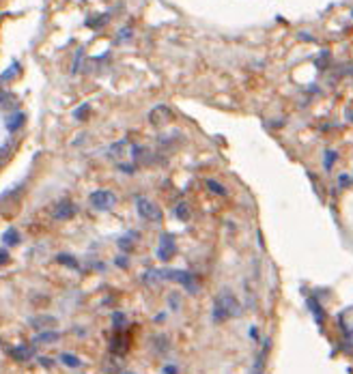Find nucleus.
Here are the masks:
<instances>
[{"label":"nucleus","mask_w":353,"mask_h":374,"mask_svg":"<svg viewBox=\"0 0 353 374\" xmlns=\"http://www.w3.org/2000/svg\"><path fill=\"white\" fill-rule=\"evenodd\" d=\"M112 325H114V329H123V325H125V314H123V312H114Z\"/></svg>","instance_id":"23"},{"label":"nucleus","mask_w":353,"mask_h":374,"mask_svg":"<svg viewBox=\"0 0 353 374\" xmlns=\"http://www.w3.org/2000/svg\"><path fill=\"white\" fill-rule=\"evenodd\" d=\"M114 265H117V267H121V269H127V267H129V263H127V256H117V258H114Z\"/></svg>","instance_id":"29"},{"label":"nucleus","mask_w":353,"mask_h":374,"mask_svg":"<svg viewBox=\"0 0 353 374\" xmlns=\"http://www.w3.org/2000/svg\"><path fill=\"white\" fill-rule=\"evenodd\" d=\"M241 316V306L237 297L231 290H222L220 297L213 301V320L215 323H224L228 318H237Z\"/></svg>","instance_id":"1"},{"label":"nucleus","mask_w":353,"mask_h":374,"mask_svg":"<svg viewBox=\"0 0 353 374\" xmlns=\"http://www.w3.org/2000/svg\"><path fill=\"white\" fill-rule=\"evenodd\" d=\"M24 121H26V114L24 112H13V114H9V116H5V127H7V131H17L19 127L24 125Z\"/></svg>","instance_id":"11"},{"label":"nucleus","mask_w":353,"mask_h":374,"mask_svg":"<svg viewBox=\"0 0 353 374\" xmlns=\"http://www.w3.org/2000/svg\"><path fill=\"white\" fill-rule=\"evenodd\" d=\"M267 355H269V340H265V342H263V348H261V353L256 355V361H254V372H263V366H265V361H267Z\"/></svg>","instance_id":"13"},{"label":"nucleus","mask_w":353,"mask_h":374,"mask_svg":"<svg viewBox=\"0 0 353 374\" xmlns=\"http://www.w3.org/2000/svg\"><path fill=\"white\" fill-rule=\"evenodd\" d=\"M149 121L151 125H166L172 121V110L168 106H155L151 112H149Z\"/></svg>","instance_id":"7"},{"label":"nucleus","mask_w":353,"mask_h":374,"mask_svg":"<svg viewBox=\"0 0 353 374\" xmlns=\"http://www.w3.org/2000/svg\"><path fill=\"white\" fill-rule=\"evenodd\" d=\"M82 54H84V48H80L76 52V60H74V67H71V74H78L80 71V60H82Z\"/></svg>","instance_id":"26"},{"label":"nucleus","mask_w":353,"mask_h":374,"mask_svg":"<svg viewBox=\"0 0 353 374\" xmlns=\"http://www.w3.org/2000/svg\"><path fill=\"white\" fill-rule=\"evenodd\" d=\"M17 243H19V232L15 230V228H7V230L3 232V245L15 247Z\"/></svg>","instance_id":"14"},{"label":"nucleus","mask_w":353,"mask_h":374,"mask_svg":"<svg viewBox=\"0 0 353 374\" xmlns=\"http://www.w3.org/2000/svg\"><path fill=\"white\" fill-rule=\"evenodd\" d=\"M39 363L43 368H52V366H54V359H52V357H39Z\"/></svg>","instance_id":"30"},{"label":"nucleus","mask_w":353,"mask_h":374,"mask_svg":"<svg viewBox=\"0 0 353 374\" xmlns=\"http://www.w3.org/2000/svg\"><path fill=\"white\" fill-rule=\"evenodd\" d=\"M89 103H84V106H80L78 110H74V119H78V121H82V119H86V114H89Z\"/></svg>","instance_id":"25"},{"label":"nucleus","mask_w":353,"mask_h":374,"mask_svg":"<svg viewBox=\"0 0 353 374\" xmlns=\"http://www.w3.org/2000/svg\"><path fill=\"white\" fill-rule=\"evenodd\" d=\"M250 338L252 340H258V329L256 327H250Z\"/></svg>","instance_id":"33"},{"label":"nucleus","mask_w":353,"mask_h":374,"mask_svg":"<svg viewBox=\"0 0 353 374\" xmlns=\"http://www.w3.org/2000/svg\"><path fill=\"white\" fill-rule=\"evenodd\" d=\"M174 215L179 217L181 222H188L190 220V206L185 202H179V204H176V209H174Z\"/></svg>","instance_id":"17"},{"label":"nucleus","mask_w":353,"mask_h":374,"mask_svg":"<svg viewBox=\"0 0 353 374\" xmlns=\"http://www.w3.org/2000/svg\"><path fill=\"white\" fill-rule=\"evenodd\" d=\"M60 363H65L67 368H80L82 359L76 357V355H71V353H63V355H60Z\"/></svg>","instance_id":"16"},{"label":"nucleus","mask_w":353,"mask_h":374,"mask_svg":"<svg viewBox=\"0 0 353 374\" xmlns=\"http://www.w3.org/2000/svg\"><path fill=\"white\" fill-rule=\"evenodd\" d=\"M11 359L15 361V363H26V361H30L35 357V348L33 346H28V344H17V346H13L11 350Z\"/></svg>","instance_id":"8"},{"label":"nucleus","mask_w":353,"mask_h":374,"mask_svg":"<svg viewBox=\"0 0 353 374\" xmlns=\"http://www.w3.org/2000/svg\"><path fill=\"white\" fill-rule=\"evenodd\" d=\"M306 303H308L310 312H313L315 320H317V323L321 325V323H323V308H321V303H319V301H317L315 297H308V301H306Z\"/></svg>","instance_id":"15"},{"label":"nucleus","mask_w":353,"mask_h":374,"mask_svg":"<svg viewBox=\"0 0 353 374\" xmlns=\"http://www.w3.org/2000/svg\"><path fill=\"white\" fill-rule=\"evenodd\" d=\"M19 69H22V65H19V62H13V65L9 67L3 76H0V80H3V82H9V80H11L13 76H17V74H19Z\"/></svg>","instance_id":"21"},{"label":"nucleus","mask_w":353,"mask_h":374,"mask_svg":"<svg viewBox=\"0 0 353 374\" xmlns=\"http://www.w3.org/2000/svg\"><path fill=\"white\" fill-rule=\"evenodd\" d=\"M334 161H336V151H325V161H323L325 170H332V166H334Z\"/></svg>","instance_id":"24"},{"label":"nucleus","mask_w":353,"mask_h":374,"mask_svg":"<svg viewBox=\"0 0 353 374\" xmlns=\"http://www.w3.org/2000/svg\"><path fill=\"white\" fill-rule=\"evenodd\" d=\"M131 237H134V239H138L140 235H138V232H127V237L119 239V247L123 249V252H129V249H131V243H129V239H131Z\"/></svg>","instance_id":"22"},{"label":"nucleus","mask_w":353,"mask_h":374,"mask_svg":"<svg viewBox=\"0 0 353 374\" xmlns=\"http://www.w3.org/2000/svg\"><path fill=\"white\" fill-rule=\"evenodd\" d=\"M176 252V245H174V237L170 232H164L160 237V245H158V258L164 263L170 261V256H174Z\"/></svg>","instance_id":"5"},{"label":"nucleus","mask_w":353,"mask_h":374,"mask_svg":"<svg viewBox=\"0 0 353 374\" xmlns=\"http://www.w3.org/2000/svg\"><path fill=\"white\" fill-rule=\"evenodd\" d=\"M56 263L67 265V267H71V269H80V267H78V263H76V258H74V256H69V254H58V256H56Z\"/></svg>","instance_id":"20"},{"label":"nucleus","mask_w":353,"mask_h":374,"mask_svg":"<svg viewBox=\"0 0 353 374\" xmlns=\"http://www.w3.org/2000/svg\"><path fill=\"white\" fill-rule=\"evenodd\" d=\"M207 187H209V192H213L215 196H226V187L213 179H207Z\"/></svg>","instance_id":"19"},{"label":"nucleus","mask_w":353,"mask_h":374,"mask_svg":"<svg viewBox=\"0 0 353 374\" xmlns=\"http://www.w3.org/2000/svg\"><path fill=\"white\" fill-rule=\"evenodd\" d=\"M136 209H138V215L142 220L155 222V224L162 222V211L158 209V204L151 202L149 198H144V196H136Z\"/></svg>","instance_id":"3"},{"label":"nucleus","mask_w":353,"mask_h":374,"mask_svg":"<svg viewBox=\"0 0 353 374\" xmlns=\"http://www.w3.org/2000/svg\"><path fill=\"white\" fill-rule=\"evenodd\" d=\"M168 303H170V310H179V295H176V293H170Z\"/></svg>","instance_id":"28"},{"label":"nucleus","mask_w":353,"mask_h":374,"mask_svg":"<svg viewBox=\"0 0 353 374\" xmlns=\"http://www.w3.org/2000/svg\"><path fill=\"white\" fill-rule=\"evenodd\" d=\"M56 316H50V314H41V316H33L28 320V325L33 327L35 331H43V329H50V327H56Z\"/></svg>","instance_id":"9"},{"label":"nucleus","mask_w":353,"mask_h":374,"mask_svg":"<svg viewBox=\"0 0 353 374\" xmlns=\"http://www.w3.org/2000/svg\"><path fill=\"white\" fill-rule=\"evenodd\" d=\"M164 372H176V366H166Z\"/></svg>","instance_id":"34"},{"label":"nucleus","mask_w":353,"mask_h":374,"mask_svg":"<svg viewBox=\"0 0 353 374\" xmlns=\"http://www.w3.org/2000/svg\"><path fill=\"white\" fill-rule=\"evenodd\" d=\"M164 279H174L179 282L183 288H188L190 293H198V284H196V275L190 271H183V269H164L162 271Z\"/></svg>","instance_id":"2"},{"label":"nucleus","mask_w":353,"mask_h":374,"mask_svg":"<svg viewBox=\"0 0 353 374\" xmlns=\"http://www.w3.org/2000/svg\"><path fill=\"white\" fill-rule=\"evenodd\" d=\"M129 37H131V28L127 26V28H123L121 33L117 35V41H129Z\"/></svg>","instance_id":"27"},{"label":"nucleus","mask_w":353,"mask_h":374,"mask_svg":"<svg viewBox=\"0 0 353 374\" xmlns=\"http://www.w3.org/2000/svg\"><path fill=\"white\" fill-rule=\"evenodd\" d=\"M162 275V271H158V269H151V271H147L144 273V284H158L160 279H164V277H160Z\"/></svg>","instance_id":"18"},{"label":"nucleus","mask_w":353,"mask_h":374,"mask_svg":"<svg viewBox=\"0 0 353 374\" xmlns=\"http://www.w3.org/2000/svg\"><path fill=\"white\" fill-rule=\"evenodd\" d=\"M0 263L7 265L9 263V252H7V245H3V249H0Z\"/></svg>","instance_id":"31"},{"label":"nucleus","mask_w":353,"mask_h":374,"mask_svg":"<svg viewBox=\"0 0 353 374\" xmlns=\"http://www.w3.org/2000/svg\"><path fill=\"white\" fill-rule=\"evenodd\" d=\"M127 344H129V340L121 334V329H117V336L112 338V353H117V355L121 353V355H123V353L127 350Z\"/></svg>","instance_id":"12"},{"label":"nucleus","mask_w":353,"mask_h":374,"mask_svg":"<svg viewBox=\"0 0 353 374\" xmlns=\"http://www.w3.org/2000/svg\"><path fill=\"white\" fill-rule=\"evenodd\" d=\"M74 215H76V204L71 202V200H63V202H58V204H56V209L52 211V217H54V220H58V222L71 220Z\"/></svg>","instance_id":"6"},{"label":"nucleus","mask_w":353,"mask_h":374,"mask_svg":"<svg viewBox=\"0 0 353 374\" xmlns=\"http://www.w3.org/2000/svg\"><path fill=\"white\" fill-rule=\"evenodd\" d=\"M91 204H93V209H97V211H110L114 204H117V196H114L110 190H97V192H93L91 194Z\"/></svg>","instance_id":"4"},{"label":"nucleus","mask_w":353,"mask_h":374,"mask_svg":"<svg viewBox=\"0 0 353 374\" xmlns=\"http://www.w3.org/2000/svg\"><path fill=\"white\" fill-rule=\"evenodd\" d=\"M60 340V334L54 329H43L33 338V344H54V342Z\"/></svg>","instance_id":"10"},{"label":"nucleus","mask_w":353,"mask_h":374,"mask_svg":"<svg viewBox=\"0 0 353 374\" xmlns=\"http://www.w3.org/2000/svg\"><path fill=\"white\" fill-rule=\"evenodd\" d=\"M119 170H123V172L131 174V172H134V166H119Z\"/></svg>","instance_id":"32"}]
</instances>
